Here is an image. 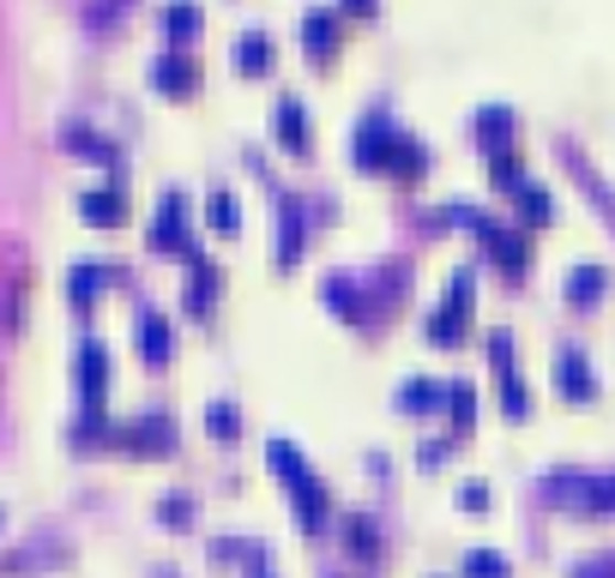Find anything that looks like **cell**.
<instances>
[{"mask_svg":"<svg viewBox=\"0 0 615 578\" xmlns=\"http://www.w3.org/2000/svg\"><path fill=\"white\" fill-rule=\"evenodd\" d=\"M79 217H85L91 229H121V223H127V193H121V187H91V193L79 199Z\"/></svg>","mask_w":615,"mask_h":578,"instance_id":"cell-12","label":"cell"},{"mask_svg":"<svg viewBox=\"0 0 615 578\" xmlns=\"http://www.w3.org/2000/svg\"><path fill=\"white\" fill-rule=\"evenodd\" d=\"M471 133L489 151H512V109H477L471 114Z\"/></svg>","mask_w":615,"mask_h":578,"instance_id":"cell-18","label":"cell"},{"mask_svg":"<svg viewBox=\"0 0 615 578\" xmlns=\"http://www.w3.org/2000/svg\"><path fill=\"white\" fill-rule=\"evenodd\" d=\"M205 428H212V440H236L241 434V416L229 397H217V404H205Z\"/></svg>","mask_w":615,"mask_h":578,"instance_id":"cell-25","label":"cell"},{"mask_svg":"<svg viewBox=\"0 0 615 578\" xmlns=\"http://www.w3.org/2000/svg\"><path fill=\"white\" fill-rule=\"evenodd\" d=\"M604 290H609L604 265H573V272H568V302L573 307H597V302H604Z\"/></svg>","mask_w":615,"mask_h":578,"instance_id":"cell-16","label":"cell"},{"mask_svg":"<svg viewBox=\"0 0 615 578\" xmlns=\"http://www.w3.org/2000/svg\"><path fill=\"white\" fill-rule=\"evenodd\" d=\"M446 452H453V446L434 440V446H422V452H417V465H422V470H429V465H446Z\"/></svg>","mask_w":615,"mask_h":578,"instance_id":"cell-37","label":"cell"},{"mask_svg":"<svg viewBox=\"0 0 615 578\" xmlns=\"http://www.w3.org/2000/svg\"><path fill=\"white\" fill-rule=\"evenodd\" d=\"M272 260L284 265V272L302 260V205L296 199H278V248H272Z\"/></svg>","mask_w":615,"mask_h":578,"instance_id":"cell-13","label":"cell"},{"mask_svg":"<svg viewBox=\"0 0 615 578\" xmlns=\"http://www.w3.org/2000/svg\"><path fill=\"white\" fill-rule=\"evenodd\" d=\"M483 248H489V260L501 265L507 277H519L525 265H531V241H525V229H495V236L483 241Z\"/></svg>","mask_w":615,"mask_h":578,"instance_id":"cell-14","label":"cell"},{"mask_svg":"<svg viewBox=\"0 0 615 578\" xmlns=\"http://www.w3.org/2000/svg\"><path fill=\"white\" fill-rule=\"evenodd\" d=\"M151 85H158L163 97H187V91H199V67L187 61V48H163V55L151 61Z\"/></svg>","mask_w":615,"mask_h":578,"instance_id":"cell-9","label":"cell"},{"mask_svg":"<svg viewBox=\"0 0 615 578\" xmlns=\"http://www.w3.org/2000/svg\"><path fill=\"white\" fill-rule=\"evenodd\" d=\"M266 465H272V470H278V482L290 488L302 531H320V524H326V512H332V500H326V488H320L314 470L302 465V452H296L290 440H272V446H266Z\"/></svg>","mask_w":615,"mask_h":578,"instance_id":"cell-2","label":"cell"},{"mask_svg":"<svg viewBox=\"0 0 615 578\" xmlns=\"http://www.w3.org/2000/svg\"><path fill=\"white\" fill-rule=\"evenodd\" d=\"M585 512H615V477H597L585 488Z\"/></svg>","mask_w":615,"mask_h":578,"instance_id":"cell-32","label":"cell"},{"mask_svg":"<svg viewBox=\"0 0 615 578\" xmlns=\"http://www.w3.org/2000/svg\"><path fill=\"white\" fill-rule=\"evenodd\" d=\"M266 67H272V36H266V31H248L236 43V73H241V79H260Z\"/></svg>","mask_w":615,"mask_h":578,"instance_id":"cell-19","label":"cell"},{"mask_svg":"<svg viewBox=\"0 0 615 578\" xmlns=\"http://www.w3.org/2000/svg\"><path fill=\"white\" fill-rule=\"evenodd\" d=\"M217 302V272L205 260H194V290H187V314H212Z\"/></svg>","mask_w":615,"mask_h":578,"instance_id":"cell-23","label":"cell"},{"mask_svg":"<svg viewBox=\"0 0 615 578\" xmlns=\"http://www.w3.org/2000/svg\"><path fill=\"white\" fill-rule=\"evenodd\" d=\"M356 170L363 175H404L410 182V175L429 170V151L375 109V114H363V127H356Z\"/></svg>","mask_w":615,"mask_h":578,"instance_id":"cell-1","label":"cell"},{"mask_svg":"<svg viewBox=\"0 0 615 578\" xmlns=\"http://www.w3.org/2000/svg\"><path fill=\"white\" fill-rule=\"evenodd\" d=\"M302 48H308V61H314V67H326L332 55H338V12L332 7H314L302 19Z\"/></svg>","mask_w":615,"mask_h":578,"instance_id":"cell-10","label":"cell"},{"mask_svg":"<svg viewBox=\"0 0 615 578\" xmlns=\"http://www.w3.org/2000/svg\"><path fill=\"white\" fill-rule=\"evenodd\" d=\"M253 578H266V572H253Z\"/></svg>","mask_w":615,"mask_h":578,"instance_id":"cell-39","label":"cell"},{"mask_svg":"<svg viewBox=\"0 0 615 578\" xmlns=\"http://www.w3.org/2000/svg\"><path fill=\"white\" fill-rule=\"evenodd\" d=\"M115 446L133 458H170L175 452V422L163 416V410H151V416H133L115 428Z\"/></svg>","mask_w":615,"mask_h":578,"instance_id":"cell-3","label":"cell"},{"mask_svg":"<svg viewBox=\"0 0 615 578\" xmlns=\"http://www.w3.org/2000/svg\"><path fill=\"white\" fill-rule=\"evenodd\" d=\"M512 205H519V223L525 229H543L549 217H555V205H549V193L537 187V182H519V187H512Z\"/></svg>","mask_w":615,"mask_h":578,"instance_id":"cell-20","label":"cell"},{"mask_svg":"<svg viewBox=\"0 0 615 578\" xmlns=\"http://www.w3.org/2000/svg\"><path fill=\"white\" fill-rule=\"evenodd\" d=\"M446 410H453V428L465 434L471 422H477V392H471L465 380H453V392H446Z\"/></svg>","mask_w":615,"mask_h":578,"instance_id":"cell-26","label":"cell"},{"mask_svg":"<svg viewBox=\"0 0 615 578\" xmlns=\"http://www.w3.org/2000/svg\"><path fill=\"white\" fill-rule=\"evenodd\" d=\"M151 248H158V253H175V260H199L194 229H187V199H182V193H163L158 217H151Z\"/></svg>","mask_w":615,"mask_h":578,"instance_id":"cell-4","label":"cell"},{"mask_svg":"<svg viewBox=\"0 0 615 578\" xmlns=\"http://www.w3.org/2000/svg\"><path fill=\"white\" fill-rule=\"evenodd\" d=\"M344 543H350V555H380V536H375V524H368V519H350V524H344Z\"/></svg>","mask_w":615,"mask_h":578,"instance_id":"cell-28","label":"cell"},{"mask_svg":"<svg viewBox=\"0 0 615 578\" xmlns=\"http://www.w3.org/2000/svg\"><path fill=\"white\" fill-rule=\"evenodd\" d=\"M501 410H507L512 422L531 416V392H525V380H519V374H507V380H501Z\"/></svg>","mask_w":615,"mask_h":578,"instance_id":"cell-29","label":"cell"},{"mask_svg":"<svg viewBox=\"0 0 615 578\" xmlns=\"http://www.w3.org/2000/svg\"><path fill=\"white\" fill-rule=\"evenodd\" d=\"M573 578H615V555H609V560H585V567H573Z\"/></svg>","mask_w":615,"mask_h":578,"instance_id":"cell-36","label":"cell"},{"mask_svg":"<svg viewBox=\"0 0 615 578\" xmlns=\"http://www.w3.org/2000/svg\"><path fill=\"white\" fill-rule=\"evenodd\" d=\"M205 217H212L217 236H236V229H241V205H236V193H229V187H212V199H205Z\"/></svg>","mask_w":615,"mask_h":578,"instance_id":"cell-22","label":"cell"},{"mask_svg":"<svg viewBox=\"0 0 615 578\" xmlns=\"http://www.w3.org/2000/svg\"><path fill=\"white\" fill-rule=\"evenodd\" d=\"M73 380H79L85 410H102V397H109V350H102V343H79V356H73Z\"/></svg>","mask_w":615,"mask_h":578,"instance_id":"cell-6","label":"cell"},{"mask_svg":"<svg viewBox=\"0 0 615 578\" xmlns=\"http://www.w3.org/2000/svg\"><path fill=\"white\" fill-rule=\"evenodd\" d=\"M465 314H471V272H453L446 302L429 314V338L441 343V350H458V343H465Z\"/></svg>","mask_w":615,"mask_h":578,"instance_id":"cell-5","label":"cell"},{"mask_svg":"<svg viewBox=\"0 0 615 578\" xmlns=\"http://www.w3.org/2000/svg\"><path fill=\"white\" fill-rule=\"evenodd\" d=\"M272 133H278V145H284L290 157H308V151H314V127H308L302 97H278V109H272Z\"/></svg>","mask_w":615,"mask_h":578,"instance_id":"cell-7","label":"cell"},{"mask_svg":"<svg viewBox=\"0 0 615 578\" xmlns=\"http://www.w3.org/2000/svg\"><path fill=\"white\" fill-rule=\"evenodd\" d=\"M458 506H465V512H483V506H489V488H483V482H465V488H458Z\"/></svg>","mask_w":615,"mask_h":578,"instance_id":"cell-34","label":"cell"},{"mask_svg":"<svg viewBox=\"0 0 615 578\" xmlns=\"http://www.w3.org/2000/svg\"><path fill=\"white\" fill-rule=\"evenodd\" d=\"M326 307H338V314H356V302H350V284H326Z\"/></svg>","mask_w":615,"mask_h":578,"instance_id":"cell-35","label":"cell"},{"mask_svg":"<svg viewBox=\"0 0 615 578\" xmlns=\"http://www.w3.org/2000/svg\"><path fill=\"white\" fill-rule=\"evenodd\" d=\"M67 151L73 157H91V163H115V145L97 133H85V127H67Z\"/></svg>","mask_w":615,"mask_h":578,"instance_id":"cell-24","label":"cell"},{"mask_svg":"<svg viewBox=\"0 0 615 578\" xmlns=\"http://www.w3.org/2000/svg\"><path fill=\"white\" fill-rule=\"evenodd\" d=\"M489 157H495V187H519L525 182V175H519V163H512V151H489Z\"/></svg>","mask_w":615,"mask_h":578,"instance_id":"cell-33","label":"cell"},{"mask_svg":"<svg viewBox=\"0 0 615 578\" xmlns=\"http://www.w3.org/2000/svg\"><path fill=\"white\" fill-rule=\"evenodd\" d=\"M465 578H512V567L495 555V548H471V555H465Z\"/></svg>","mask_w":615,"mask_h":578,"instance_id":"cell-27","label":"cell"},{"mask_svg":"<svg viewBox=\"0 0 615 578\" xmlns=\"http://www.w3.org/2000/svg\"><path fill=\"white\" fill-rule=\"evenodd\" d=\"M446 392H453V380H404L399 385V410L404 416H434V410L446 404Z\"/></svg>","mask_w":615,"mask_h":578,"instance_id":"cell-15","label":"cell"},{"mask_svg":"<svg viewBox=\"0 0 615 578\" xmlns=\"http://www.w3.org/2000/svg\"><path fill=\"white\" fill-rule=\"evenodd\" d=\"M199 24H205V12L194 7V0H170V7H163V36H170L175 48H182V43H194V36H199Z\"/></svg>","mask_w":615,"mask_h":578,"instance_id":"cell-17","label":"cell"},{"mask_svg":"<svg viewBox=\"0 0 615 578\" xmlns=\"http://www.w3.org/2000/svg\"><path fill=\"white\" fill-rule=\"evenodd\" d=\"M489 362H495V374H512V331H489Z\"/></svg>","mask_w":615,"mask_h":578,"instance_id":"cell-30","label":"cell"},{"mask_svg":"<svg viewBox=\"0 0 615 578\" xmlns=\"http://www.w3.org/2000/svg\"><path fill=\"white\" fill-rule=\"evenodd\" d=\"M158 519H163V524H194V500H187V494H163Z\"/></svg>","mask_w":615,"mask_h":578,"instance_id":"cell-31","label":"cell"},{"mask_svg":"<svg viewBox=\"0 0 615 578\" xmlns=\"http://www.w3.org/2000/svg\"><path fill=\"white\" fill-rule=\"evenodd\" d=\"M133 331H139V356H145V368H163V362H170L175 338H170V319H163L158 307H139Z\"/></svg>","mask_w":615,"mask_h":578,"instance_id":"cell-11","label":"cell"},{"mask_svg":"<svg viewBox=\"0 0 615 578\" xmlns=\"http://www.w3.org/2000/svg\"><path fill=\"white\" fill-rule=\"evenodd\" d=\"M344 12H356V19H368V12H375V0H344Z\"/></svg>","mask_w":615,"mask_h":578,"instance_id":"cell-38","label":"cell"},{"mask_svg":"<svg viewBox=\"0 0 615 578\" xmlns=\"http://www.w3.org/2000/svg\"><path fill=\"white\" fill-rule=\"evenodd\" d=\"M555 392L568 397V404H592L597 397V374H592V362H585V350H555Z\"/></svg>","mask_w":615,"mask_h":578,"instance_id":"cell-8","label":"cell"},{"mask_svg":"<svg viewBox=\"0 0 615 578\" xmlns=\"http://www.w3.org/2000/svg\"><path fill=\"white\" fill-rule=\"evenodd\" d=\"M102 284H109V272H102V265H73V272H67V295H73V307H91L97 295H102Z\"/></svg>","mask_w":615,"mask_h":578,"instance_id":"cell-21","label":"cell"}]
</instances>
